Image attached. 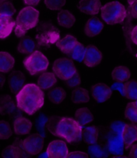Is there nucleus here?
I'll use <instances>...</instances> for the list:
<instances>
[{
	"mask_svg": "<svg viewBox=\"0 0 137 158\" xmlns=\"http://www.w3.org/2000/svg\"><path fill=\"white\" fill-rule=\"evenodd\" d=\"M17 107L28 115H32L43 106L44 94L34 84L24 85L16 96Z\"/></svg>",
	"mask_w": 137,
	"mask_h": 158,
	"instance_id": "f257e3e1",
	"label": "nucleus"
},
{
	"mask_svg": "<svg viewBox=\"0 0 137 158\" xmlns=\"http://www.w3.org/2000/svg\"><path fill=\"white\" fill-rule=\"evenodd\" d=\"M39 20V12L33 7L27 6L20 11L15 25V35L23 38L29 30L36 27Z\"/></svg>",
	"mask_w": 137,
	"mask_h": 158,
	"instance_id": "f03ea898",
	"label": "nucleus"
},
{
	"mask_svg": "<svg viewBox=\"0 0 137 158\" xmlns=\"http://www.w3.org/2000/svg\"><path fill=\"white\" fill-rule=\"evenodd\" d=\"M55 136L64 139L69 143H77L81 140L82 128L73 118L63 117L57 123Z\"/></svg>",
	"mask_w": 137,
	"mask_h": 158,
	"instance_id": "7ed1b4c3",
	"label": "nucleus"
},
{
	"mask_svg": "<svg viewBox=\"0 0 137 158\" xmlns=\"http://www.w3.org/2000/svg\"><path fill=\"white\" fill-rule=\"evenodd\" d=\"M101 15L106 24L114 25L122 22L127 16L125 7L118 2H112L102 7Z\"/></svg>",
	"mask_w": 137,
	"mask_h": 158,
	"instance_id": "20e7f679",
	"label": "nucleus"
},
{
	"mask_svg": "<svg viewBox=\"0 0 137 158\" xmlns=\"http://www.w3.org/2000/svg\"><path fill=\"white\" fill-rule=\"evenodd\" d=\"M59 38L60 31L50 22H42L37 28L35 39L39 46L48 47L56 43L59 40Z\"/></svg>",
	"mask_w": 137,
	"mask_h": 158,
	"instance_id": "39448f33",
	"label": "nucleus"
},
{
	"mask_svg": "<svg viewBox=\"0 0 137 158\" xmlns=\"http://www.w3.org/2000/svg\"><path fill=\"white\" fill-rule=\"evenodd\" d=\"M25 68L32 76H36L47 69L49 62L47 57L39 51L26 57L23 61Z\"/></svg>",
	"mask_w": 137,
	"mask_h": 158,
	"instance_id": "423d86ee",
	"label": "nucleus"
},
{
	"mask_svg": "<svg viewBox=\"0 0 137 158\" xmlns=\"http://www.w3.org/2000/svg\"><path fill=\"white\" fill-rule=\"evenodd\" d=\"M52 70L55 76L63 81H67L77 73L73 61L68 58L56 59L52 65Z\"/></svg>",
	"mask_w": 137,
	"mask_h": 158,
	"instance_id": "0eeeda50",
	"label": "nucleus"
},
{
	"mask_svg": "<svg viewBox=\"0 0 137 158\" xmlns=\"http://www.w3.org/2000/svg\"><path fill=\"white\" fill-rule=\"evenodd\" d=\"M123 127H121L118 124H114L112 127V132L108 137V150L115 155H121L122 153L124 143L122 139V131Z\"/></svg>",
	"mask_w": 137,
	"mask_h": 158,
	"instance_id": "6e6552de",
	"label": "nucleus"
},
{
	"mask_svg": "<svg viewBox=\"0 0 137 158\" xmlns=\"http://www.w3.org/2000/svg\"><path fill=\"white\" fill-rule=\"evenodd\" d=\"M20 145L30 156L37 155L43 150L44 139L39 134H32L21 141Z\"/></svg>",
	"mask_w": 137,
	"mask_h": 158,
	"instance_id": "1a4fd4ad",
	"label": "nucleus"
},
{
	"mask_svg": "<svg viewBox=\"0 0 137 158\" xmlns=\"http://www.w3.org/2000/svg\"><path fill=\"white\" fill-rule=\"evenodd\" d=\"M48 158H67L68 154L65 142L55 140L48 144L47 149Z\"/></svg>",
	"mask_w": 137,
	"mask_h": 158,
	"instance_id": "9d476101",
	"label": "nucleus"
},
{
	"mask_svg": "<svg viewBox=\"0 0 137 158\" xmlns=\"http://www.w3.org/2000/svg\"><path fill=\"white\" fill-rule=\"evenodd\" d=\"M102 60V52L95 46H87L85 48V56L83 62L89 67H93L98 65Z\"/></svg>",
	"mask_w": 137,
	"mask_h": 158,
	"instance_id": "9b49d317",
	"label": "nucleus"
},
{
	"mask_svg": "<svg viewBox=\"0 0 137 158\" xmlns=\"http://www.w3.org/2000/svg\"><path fill=\"white\" fill-rule=\"evenodd\" d=\"M122 139L126 149H128L137 141V125L126 124L122 131Z\"/></svg>",
	"mask_w": 137,
	"mask_h": 158,
	"instance_id": "f8f14e48",
	"label": "nucleus"
},
{
	"mask_svg": "<svg viewBox=\"0 0 137 158\" xmlns=\"http://www.w3.org/2000/svg\"><path fill=\"white\" fill-rule=\"evenodd\" d=\"M91 94L98 103H103L112 96V91L110 87L104 84H98L93 86Z\"/></svg>",
	"mask_w": 137,
	"mask_h": 158,
	"instance_id": "ddd939ff",
	"label": "nucleus"
},
{
	"mask_svg": "<svg viewBox=\"0 0 137 158\" xmlns=\"http://www.w3.org/2000/svg\"><path fill=\"white\" fill-rule=\"evenodd\" d=\"M25 77L20 71L15 70L11 72L8 78L9 85L11 91L14 94H17L24 87Z\"/></svg>",
	"mask_w": 137,
	"mask_h": 158,
	"instance_id": "4468645a",
	"label": "nucleus"
},
{
	"mask_svg": "<svg viewBox=\"0 0 137 158\" xmlns=\"http://www.w3.org/2000/svg\"><path fill=\"white\" fill-rule=\"evenodd\" d=\"M3 158H28L30 155L21 148L20 143H16L2 152Z\"/></svg>",
	"mask_w": 137,
	"mask_h": 158,
	"instance_id": "2eb2a0df",
	"label": "nucleus"
},
{
	"mask_svg": "<svg viewBox=\"0 0 137 158\" xmlns=\"http://www.w3.org/2000/svg\"><path fill=\"white\" fill-rule=\"evenodd\" d=\"M32 123L22 116H17L14 121V132L18 135H27L31 131Z\"/></svg>",
	"mask_w": 137,
	"mask_h": 158,
	"instance_id": "dca6fc26",
	"label": "nucleus"
},
{
	"mask_svg": "<svg viewBox=\"0 0 137 158\" xmlns=\"http://www.w3.org/2000/svg\"><path fill=\"white\" fill-rule=\"evenodd\" d=\"M16 111V106L11 96L8 95L0 96V113L2 115L12 116Z\"/></svg>",
	"mask_w": 137,
	"mask_h": 158,
	"instance_id": "f3484780",
	"label": "nucleus"
},
{
	"mask_svg": "<svg viewBox=\"0 0 137 158\" xmlns=\"http://www.w3.org/2000/svg\"><path fill=\"white\" fill-rule=\"evenodd\" d=\"M104 28V24L97 18H91L87 20L85 26V34L88 37H93L99 35Z\"/></svg>",
	"mask_w": 137,
	"mask_h": 158,
	"instance_id": "a211bd4d",
	"label": "nucleus"
},
{
	"mask_svg": "<svg viewBox=\"0 0 137 158\" xmlns=\"http://www.w3.org/2000/svg\"><path fill=\"white\" fill-rule=\"evenodd\" d=\"M79 10L83 13L94 16L99 13L102 9V3L100 1H80L78 4Z\"/></svg>",
	"mask_w": 137,
	"mask_h": 158,
	"instance_id": "6ab92c4d",
	"label": "nucleus"
},
{
	"mask_svg": "<svg viewBox=\"0 0 137 158\" xmlns=\"http://www.w3.org/2000/svg\"><path fill=\"white\" fill-rule=\"evenodd\" d=\"M77 42V40L74 36L67 35L63 39L59 40L56 43V45L58 48H59V50L63 53L70 55L71 52Z\"/></svg>",
	"mask_w": 137,
	"mask_h": 158,
	"instance_id": "aec40b11",
	"label": "nucleus"
},
{
	"mask_svg": "<svg viewBox=\"0 0 137 158\" xmlns=\"http://www.w3.org/2000/svg\"><path fill=\"white\" fill-rule=\"evenodd\" d=\"M16 22L12 18L0 16V39H3L10 35Z\"/></svg>",
	"mask_w": 137,
	"mask_h": 158,
	"instance_id": "412c9836",
	"label": "nucleus"
},
{
	"mask_svg": "<svg viewBox=\"0 0 137 158\" xmlns=\"http://www.w3.org/2000/svg\"><path fill=\"white\" fill-rule=\"evenodd\" d=\"M36 43L29 36L22 38L18 46V51L22 54H32L36 51Z\"/></svg>",
	"mask_w": 137,
	"mask_h": 158,
	"instance_id": "4be33fe9",
	"label": "nucleus"
},
{
	"mask_svg": "<svg viewBox=\"0 0 137 158\" xmlns=\"http://www.w3.org/2000/svg\"><path fill=\"white\" fill-rule=\"evenodd\" d=\"M56 84V78L54 73L44 72L42 73L38 79L37 84L41 89H47Z\"/></svg>",
	"mask_w": 137,
	"mask_h": 158,
	"instance_id": "5701e85b",
	"label": "nucleus"
},
{
	"mask_svg": "<svg viewBox=\"0 0 137 158\" xmlns=\"http://www.w3.org/2000/svg\"><path fill=\"white\" fill-rule=\"evenodd\" d=\"M75 120L81 127L93 120V115L91 112L87 108H81L77 109L75 114Z\"/></svg>",
	"mask_w": 137,
	"mask_h": 158,
	"instance_id": "b1692460",
	"label": "nucleus"
},
{
	"mask_svg": "<svg viewBox=\"0 0 137 158\" xmlns=\"http://www.w3.org/2000/svg\"><path fill=\"white\" fill-rule=\"evenodd\" d=\"M14 64V58L10 53L7 52H0V72H9L12 69Z\"/></svg>",
	"mask_w": 137,
	"mask_h": 158,
	"instance_id": "393cba45",
	"label": "nucleus"
},
{
	"mask_svg": "<svg viewBox=\"0 0 137 158\" xmlns=\"http://www.w3.org/2000/svg\"><path fill=\"white\" fill-rule=\"evenodd\" d=\"M131 71L128 67L123 65H120L116 67L112 73L113 80L119 83L127 82L131 77Z\"/></svg>",
	"mask_w": 137,
	"mask_h": 158,
	"instance_id": "a878e982",
	"label": "nucleus"
},
{
	"mask_svg": "<svg viewBox=\"0 0 137 158\" xmlns=\"http://www.w3.org/2000/svg\"><path fill=\"white\" fill-rule=\"evenodd\" d=\"M57 20L60 26L64 28H71L75 23V18L71 12L66 10H60L57 16Z\"/></svg>",
	"mask_w": 137,
	"mask_h": 158,
	"instance_id": "bb28decb",
	"label": "nucleus"
},
{
	"mask_svg": "<svg viewBox=\"0 0 137 158\" xmlns=\"http://www.w3.org/2000/svg\"><path fill=\"white\" fill-rule=\"evenodd\" d=\"M123 95L129 100H137V81L131 80L125 82L122 87Z\"/></svg>",
	"mask_w": 137,
	"mask_h": 158,
	"instance_id": "cd10ccee",
	"label": "nucleus"
},
{
	"mask_svg": "<svg viewBox=\"0 0 137 158\" xmlns=\"http://www.w3.org/2000/svg\"><path fill=\"white\" fill-rule=\"evenodd\" d=\"M88 153L92 158H106L109 155L106 147L100 145L97 143L89 147Z\"/></svg>",
	"mask_w": 137,
	"mask_h": 158,
	"instance_id": "c85d7f7f",
	"label": "nucleus"
},
{
	"mask_svg": "<svg viewBox=\"0 0 137 158\" xmlns=\"http://www.w3.org/2000/svg\"><path fill=\"white\" fill-rule=\"evenodd\" d=\"M71 99L74 103H87L89 101V96L87 90L83 88H77L71 94Z\"/></svg>",
	"mask_w": 137,
	"mask_h": 158,
	"instance_id": "c756f323",
	"label": "nucleus"
},
{
	"mask_svg": "<svg viewBox=\"0 0 137 158\" xmlns=\"http://www.w3.org/2000/svg\"><path fill=\"white\" fill-rule=\"evenodd\" d=\"M98 138V129L94 126L87 127L83 131V139L87 144L96 143Z\"/></svg>",
	"mask_w": 137,
	"mask_h": 158,
	"instance_id": "7c9ffc66",
	"label": "nucleus"
},
{
	"mask_svg": "<svg viewBox=\"0 0 137 158\" xmlns=\"http://www.w3.org/2000/svg\"><path fill=\"white\" fill-rule=\"evenodd\" d=\"M66 92L63 88L56 87L51 89L48 93V99L52 103L59 104L64 100Z\"/></svg>",
	"mask_w": 137,
	"mask_h": 158,
	"instance_id": "2f4dec72",
	"label": "nucleus"
},
{
	"mask_svg": "<svg viewBox=\"0 0 137 158\" xmlns=\"http://www.w3.org/2000/svg\"><path fill=\"white\" fill-rule=\"evenodd\" d=\"M125 117L132 123H137V102L127 104L125 109Z\"/></svg>",
	"mask_w": 137,
	"mask_h": 158,
	"instance_id": "473e14b6",
	"label": "nucleus"
},
{
	"mask_svg": "<svg viewBox=\"0 0 137 158\" xmlns=\"http://www.w3.org/2000/svg\"><path fill=\"white\" fill-rule=\"evenodd\" d=\"M16 13V8L9 1H2L0 3V16L10 17Z\"/></svg>",
	"mask_w": 137,
	"mask_h": 158,
	"instance_id": "72a5a7b5",
	"label": "nucleus"
},
{
	"mask_svg": "<svg viewBox=\"0 0 137 158\" xmlns=\"http://www.w3.org/2000/svg\"><path fill=\"white\" fill-rule=\"evenodd\" d=\"M85 52V48L84 46L81 43L77 42L73 48V50L71 52L70 56L72 59L75 60V61L81 62L83 61V59H84Z\"/></svg>",
	"mask_w": 137,
	"mask_h": 158,
	"instance_id": "f704fd0d",
	"label": "nucleus"
},
{
	"mask_svg": "<svg viewBox=\"0 0 137 158\" xmlns=\"http://www.w3.org/2000/svg\"><path fill=\"white\" fill-rule=\"evenodd\" d=\"M49 118L44 114H40L36 120V127L37 128L39 135L42 137H45L44 127L47 125Z\"/></svg>",
	"mask_w": 137,
	"mask_h": 158,
	"instance_id": "c9c22d12",
	"label": "nucleus"
},
{
	"mask_svg": "<svg viewBox=\"0 0 137 158\" xmlns=\"http://www.w3.org/2000/svg\"><path fill=\"white\" fill-rule=\"evenodd\" d=\"M12 135V130L10 124L4 121L0 120V139H7Z\"/></svg>",
	"mask_w": 137,
	"mask_h": 158,
	"instance_id": "e433bc0d",
	"label": "nucleus"
},
{
	"mask_svg": "<svg viewBox=\"0 0 137 158\" xmlns=\"http://www.w3.org/2000/svg\"><path fill=\"white\" fill-rule=\"evenodd\" d=\"M66 1H44V4L48 9L58 10L65 5Z\"/></svg>",
	"mask_w": 137,
	"mask_h": 158,
	"instance_id": "4c0bfd02",
	"label": "nucleus"
},
{
	"mask_svg": "<svg viewBox=\"0 0 137 158\" xmlns=\"http://www.w3.org/2000/svg\"><path fill=\"white\" fill-rule=\"evenodd\" d=\"M66 84L68 85V87L71 88H77L81 84V79L79 73L77 72L74 76H72L70 79H68L67 81H66Z\"/></svg>",
	"mask_w": 137,
	"mask_h": 158,
	"instance_id": "58836bf2",
	"label": "nucleus"
},
{
	"mask_svg": "<svg viewBox=\"0 0 137 158\" xmlns=\"http://www.w3.org/2000/svg\"><path fill=\"white\" fill-rule=\"evenodd\" d=\"M128 13L132 18H137V0L128 1Z\"/></svg>",
	"mask_w": 137,
	"mask_h": 158,
	"instance_id": "ea45409f",
	"label": "nucleus"
},
{
	"mask_svg": "<svg viewBox=\"0 0 137 158\" xmlns=\"http://www.w3.org/2000/svg\"><path fill=\"white\" fill-rule=\"evenodd\" d=\"M67 158H89L86 153L81 152H73L68 154Z\"/></svg>",
	"mask_w": 137,
	"mask_h": 158,
	"instance_id": "a19ab883",
	"label": "nucleus"
},
{
	"mask_svg": "<svg viewBox=\"0 0 137 158\" xmlns=\"http://www.w3.org/2000/svg\"><path fill=\"white\" fill-rule=\"evenodd\" d=\"M131 40L133 43L137 44V26L132 29L131 32Z\"/></svg>",
	"mask_w": 137,
	"mask_h": 158,
	"instance_id": "79ce46f5",
	"label": "nucleus"
},
{
	"mask_svg": "<svg viewBox=\"0 0 137 158\" xmlns=\"http://www.w3.org/2000/svg\"><path fill=\"white\" fill-rule=\"evenodd\" d=\"M129 155H130L131 158H137V144L131 147Z\"/></svg>",
	"mask_w": 137,
	"mask_h": 158,
	"instance_id": "37998d69",
	"label": "nucleus"
},
{
	"mask_svg": "<svg viewBox=\"0 0 137 158\" xmlns=\"http://www.w3.org/2000/svg\"><path fill=\"white\" fill-rule=\"evenodd\" d=\"M24 3H25V4L28 5L30 7H32V6L35 7L40 3V1H39V0H37V1L36 0H34V1H30H30H24Z\"/></svg>",
	"mask_w": 137,
	"mask_h": 158,
	"instance_id": "c03bdc74",
	"label": "nucleus"
},
{
	"mask_svg": "<svg viewBox=\"0 0 137 158\" xmlns=\"http://www.w3.org/2000/svg\"><path fill=\"white\" fill-rule=\"evenodd\" d=\"M4 84H5V78L3 77V75L0 74V89H2L3 88Z\"/></svg>",
	"mask_w": 137,
	"mask_h": 158,
	"instance_id": "a18cd8bd",
	"label": "nucleus"
},
{
	"mask_svg": "<svg viewBox=\"0 0 137 158\" xmlns=\"http://www.w3.org/2000/svg\"><path fill=\"white\" fill-rule=\"evenodd\" d=\"M112 158H128L127 157H124V156H114Z\"/></svg>",
	"mask_w": 137,
	"mask_h": 158,
	"instance_id": "49530a36",
	"label": "nucleus"
},
{
	"mask_svg": "<svg viewBox=\"0 0 137 158\" xmlns=\"http://www.w3.org/2000/svg\"><path fill=\"white\" fill-rule=\"evenodd\" d=\"M1 2H2V1H0V3H1Z\"/></svg>",
	"mask_w": 137,
	"mask_h": 158,
	"instance_id": "de8ad7c7",
	"label": "nucleus"
},
{
	"mask_svg": "<svg viewBox=\"0 0 137 158\" xmlns=\"http://www.w3.org/2000/svg\"><path fill=\"white\" fill-rule=\"evenodd\" d=\"M136 57H137V54H136Z\"/></svg>",
	"mask_w": 137,
	"mask_h": 158,
	"instance_id": "09e8293b",
	"label": "nucleus"
}]
</instances>
